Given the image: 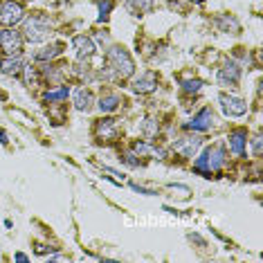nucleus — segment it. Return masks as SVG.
Wrapping results in <instances>:
<instances>
[{"instance_id": "1", "label": "nucleus", "mask_w": 263, "mask_h": 263, "mask_svg": "<svg viewBox=\"0 0 263 263\" xmlns=\"http://www.w3.org/2000/svg\"><path fill=\"white\" fill-rule=\"evenodd\" d=\"M135 72V63H133L131 54L122 48V45H113L106 52V68L101 70V77L106 81H124Z\"/></svg>"}, {"instance_id": "2", "label": "nucleus", "mask_w": 263, "mask_h": 263, "mask_svg": "<svg viewBox=\"0 0 263 263\" xmlns=\"http://www.w3.org/2000/svg\"><path fill=\"white\" fill-rule=\"evenodd\" d=\"M225 160H227V158H225V149H223V146H220V144L209 146V149H205V153L196 160L193 171L202 173L205 178H211V173L220 171V167L225 164Z\"/></svg>"}, {"instance_id": "3", "label": "nucleus", "mask_w": 263, "mask_h": 263, "mask_svg": "<svg viewBox=\"0 0 263 263\" xmlns=\"http://www.w3.org/2000/svg\"><path fill=\"white\" fill-rule=\"evenodd\" d=\"M50 18L45 14H34L25 21V27H23V39L25 41H32V43H41L50 36Z\"/></svg>"}, {"instance_id": "4", "label": "nucleus", "mask_w": 263, "mask_h": 263, "mask_svg": "<svg viewBox=\"0 0 263 263\" xmlns=\"http://www.w3.org/2000/svg\"><path fill=\"white\" fill-rule=\"evenodd\" d=\"M23 18H25V9H23V5L14 3V0L3 3V7H0V25L14 27V25H18Z\"/></svg>"}, {"instance_id": "5", "label": "nucleus", "mask_w": 263, "mask_h": 263, "mask_svg": "<svg viewBox=\"0 0 263 263\" xmlns=\"http://www.w3.org/2000/svg\"><path fill=\"white\" fill-rule=\"evenodd\" d=\"M0 50L5 54H18L23 50V36L18 34L14 27H7V30H0Z\"/></svg>"}, {"instance_id": "6", "label": "nucleus", "mask_w": 263, "mask_h": 263, "mask_svg": "<svg viewBox=\"0 0 263 263\" xmlns=\"http://www.w3.org/2000/svg\"><path fill=\"white\" fill-rule=\"evenodd\" d=\"M218 101H220V108H223V113L227 115V117H241V115L247 113V104L241 99V97H234V95L223 92V95L218 97Z\"/></svg>"}, {"instance_id": "7", "label": "nucleus", "mask_w": 263, "mask_h": 263, "mask_svg": "<svg viewBox=\"0 0 263 263\" xmlns=\"http://www.w3.org/2000/svg\"><path fill=\"white\" fill-rule=\"evenodd\" d=\"M202 140L198 135H187V137H180V140L173 142V151L178 155H182V158H193L196 155V151L200 149Z\"/></svg>"}, {"instance_id": "8", "label": "nucleus", "mask_w": 263, "mask_h": 263, "mask_svg": "<svg viewBox=\"0 0 263 263\" xmlns=\"http://www.w3.org/2000/svg\"><path fill=\"white\" fill-rule=\"evenodd\" d=\"M238 79H241V68H238V63H234V61L225 63V66L218 70V77H216L218 86H229V88H236Z\"/></svg>"}, {"instance_id": "9", "label": "nucleus", "mask_w": 263, "mask_h": 263, "mask_svg": "<svg viewBox=\"0 0 263 263\" xmlns=\"http://www.w3.org/2000/svg\"><path fill=\"white\" fill-rule=\"evenodd\" d=\"M211 126H214V113H211V108H207V106L198 115H193L191 122H187L189 131H196V133L211 131Z\"/></svg>"}, {"instance_id": "10", "label": "nucleus", "mask_w": 263, "mask_h": 263, "mask_svg": "<svg viewBox=\"0 0 263 263\" xmlns=\"http://www.w3.org/2000/svg\"><path fill=\"white\" fill-rule=\"evenodd\" d=\"M95 133H97V137H101V140L113 142V140H117V137H119V126H117L115 119L106 117V119H99V122H97Z\"/></svg>"}, {"instance_id": "11", "label": "nucleus", "mask_w": 263, "mask_h": 263, "mask_svg": "<svg viewBox=\"0 0 263 263\" xmlns=\"http://www.w3.org/2000/svg\"><path fill=\"white\" fill-rule=\"evenodd\" d=\"M72 45L77 48V57H79V61H88V59L95 57L97 48L95 43H92L90 36H75L72 39Z\"/></svg>"}, {"instance_id": "12", "label": "nucleus", "mask_w": 263, "mask_h": 263, "mask_svg": "<svg viewBox=\"0 0 263 263\" xmlns=\"http://www.w3.org/2000/svg\"><path fill=\"white\" fill-rule=\"evenodd\" d=\"M72 101H75V108L79 110V113H88V110L92 108V101H95V97H92V90H88L86 86H81V88H77V90H75Z\"/></svg>"}, {"instance_id": "13", "label": "nucleus", "mask_w": 263, "mask_h": 263, "mask_svg": "<svg viewBox=\"0 0 263 263\" xmlns=\"http://www.w3.org/2000/svg\"><path fill=\"white\" fill-rule=\"evenodd\" d=\"M227 144H229V151H232L234 155H243V153H245V144H247L245 128H236V131L229 133Z\"/></svg>"}, {"instance_id": "14", "label": "nucleus", "mask_w": 263, "mask_h": 263, "mask_svg": "<svg viewBox=\"0 0 263 263\" xmlns=\"http://www.w3.org/2000/svg\"><path fill=\"white\" fill-rule=\"evenodd\" d=\"M155 88H158V77H155L153 72H144L142 77H137V79L133 81V90L140 92V95H149Z\"/></svg>"}, {"instance_id": "15", "label": "nucleus", "mask_w": 263, "mask_h": 263, "mask_svg": "<svg viewBox=\"0 0 263 263\" xmlns=\"http://www.w3.org/2000/svg\"><path fill=\"white\" fill-rule=\"evenodd\" d=\"M23 70V61L21 57H14V54H9V57L0 59V72L7 77H18Z\"/></svg>"}, {"instance_id": "16", "label": "nucleus", "mask_w": 263, "mask_h": 263, "mask_svg": "<svg viewBox=\"0 0 263 263\" xmlns=\"http://www.w3.org/2000/svg\"><path fill=\"white\" fill-rule=\"evenodd\" d=\"M216 27H218L220 32H227V34H238V32H241V23L234 16H229V14H220V16L216 18Z\"/></svg>"}, {"instance_id": "17", "label": "nucleus", "mask_w": 263, "mask_h": 263, "mask_svg": "<svg viewBox=\"0 0 263 263\" xmlns=\"http://www.w3.org/2000/svg\"><path fill=\"white\" fill-rule=\"evenodd\" d=\"M124 5H126V9L133 14V16L149 14V12H153V7H155L153 0H124Z\"/></svg>"}, {"instance_id": "18", "label": "nucleus", "mask_w": 263, "mask_h": 263, "mask_svg": "<svg viewBox=\"0 0 263 263\" xmlns=\"http://www.w3.org/2000/svg\"><path fill=\"white\" fill-rule=\"evenodd\" d=\"M119 104H122V97L115 95V92H106V95H101L97 106H99L101 113H113V110H117Z\"/></svg>"}, {"instance_id": "19", "label": "nucleus", "mask_w": 263, "mask_h": 263, "mask_svg": "<svg viewBox=\"0 0 263 263\" xmlns=\"http://www.w3.org/2000/svg\"><path fill=\"white\" fill-rule=\"evenodd\" d=\"M61 52H63V45L61 43H52V45L41 48L39 52L34 54V59H36V61H52V59H57Z\"/></svg>"}, {"instance_id": "20", "label": "nucleus", "mask_w": 263, "mask_h": 263, "mask_svg": "<svg viewBox=\"0 0 263 263\" xmlns=\"http://www.w3.org/2000/svg\"><path fill=\"white\" fill-rule=\"evenodd\" d=\"M133 153L135 155H140V158H146V155H155L158 153L160 158H162V151L158 149V146H153V144H149V142H144V140H137V142H133Z\"/></svg>"}, {"instance_id": "21", "label": "nucleus", "mask_w": 263, "mask_h": 263, "mask_svg": "<svg viewBox=\"0 0 263 263\" xmlns=\"http://www.w3.org/2000/svg\"><path fill=\"white\" fill-rule=\"evenodd\" d=\"M68 95H70V86H59L57 90L45 92V101H63L68 99Z\"/></svg>"}, {"instance_id": "22", "label": "nucleus", "mask_w": 263, "mask_h": 263, "mask_svg": "<svg viewBox=\"0 0 263 263\" xmlns=\"http://www.w3.org/2000/svg\"><path fill=\"white\" fill-rule=\"evenodd\" d=\"M158 131H160V126L153 117H149L144 124H142V135H144L146 140H153V137L158 135Z\"/></svg>"}, {"instance_id": "23", "label": "nucleus", "mask_w": 263, "mask_h": 263, "mask_svg": "<svg viewBox=\"0 0 263 263\" xmlns=\"http://www.w3.org/2000/svg\"><path fill=\"white\" fill-rule=\"evenodd\" d=\"M202 81L200 79H182V90L189 92V95H196V92L202 90Z\"/></svg>"}, {"instance_id": "24", "label": "nucleus", "mask_w": 263, "mask_h": 263, "mask_svg": "<svg viewBox=\"0 0 263 263\" xmlns=\"http://www.w3.org/2000/svg\"><path fill=\"white\" fill-rule=\"evenodd\" d=\"M110 9H113V3L110 0H104V3H99V21H108L110 16Z\"/></svg>"}, {"instance_id": "25", "label": "nucleus", "mask_w": 263, "mask_h": 263, "mask_svg": "<svg viewBox=\"0 0 263 263\" xmlns=\"http://www.w3.org/2000/svg\"><path fill=\"white\" fill-rule=\"evenodd\" d=\"M21 72H25V84L27 86H34L36 84V72H34V68H32V66H23V70Z\"/></svg>"}, {"instance_id": "26", "label": "nucleus", "mask_w": 263, "mask_h": 263, "mask_svg": "<svg viewBox=\"0 0 263 263\" xmlns=\"http://www.w3.org/2000/svg\"><path fill=\"white\" fill-rule=\"evenodd\" d=\"M122 160L128 164V167H133V169L140 167V164H142L140 160H137V155H135V153H126V155H122Z\"/></svg>"}, {"instance_id": "27", "label": "nucleus", "mask_w": 263, "mask_h": 263, "mask_svg": "<svg viewBox=\"0 0 263 263\" xmlns=\"http://www.w3.org/2000/svg\"><path fill=\"white\" fill-rule=\"evenodd\" d=\"M169 189H173V191H182L180 196H184V198H187L189 193H191V189H189L187 184H175V182H171V184H169Z\"/></svg>"}, {"instance_id": "28", "label": "nucleus", "mask_w": 263, "mask_h": 263, "mask_svg": "<svg viewBox=\"0 0 263 263\" xmlns=\"http://www.w3.org/2000/svg\"><path fill=\"white\" fill-rule=\"evenodd\" d=\"M254 155L256 158L261 155V137H254Z\"/></svg>"}, {"instance_id": "29", "label": "nucleus", "mask_w": 263, "mask_h": 263, "mask_svg": "<svg viewBox=\"0 0 263 263\" xmlns=\"http://www.w3.org/2000/svg\"><path fill=\"white\" fill-rule=\"evenodd\" d=\"M14 259H16V261H27V256L23 254V252H16V254H14Z\"/></svg>"}, {"instance_id": "30", "label": "nucleus", "mask_w": 263, "mask_h": 263, "mask_svg": "<svg viewBox=\"0 0 263 263\" xmlns=\"http://www.w3.org/2000/svg\"><path fill=\"white\" fill-rule=\"evenodd\" d=\"M0 142H3V144H7V133H5L3 128H0Z\"/></svg>"}, {"instance_id": "31", "label": "nucleus", "mask_w": 263, "mask_h": 263, "mask_svg": "<svg viewBox=\"0 0 263 263\" xmlns=\"http://www.w3.org/2000/svg\"><path fill=\"white\" fill-rule=\"evenodd\" d=\"M191 3H196V5H202V3H205V0H191Z\"/></svg>"}]
</instances>
